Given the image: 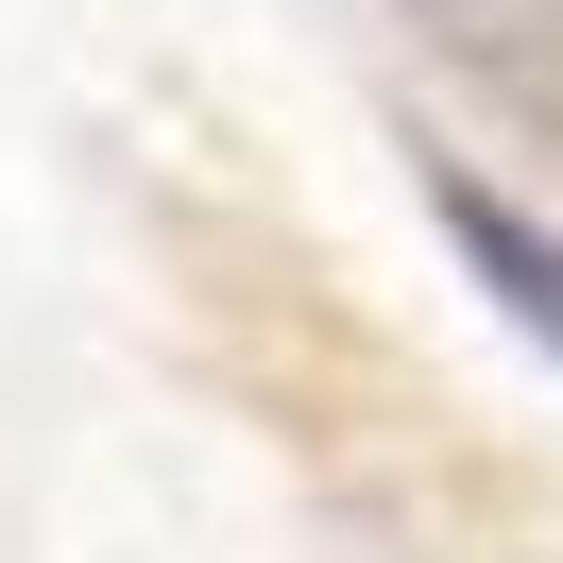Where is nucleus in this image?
Here are the masks:
<instances>
[{
    "mask_svg": "<svg viewBox=\"0 0 563 563\" xmlns=\"http://www.w3.org/2000/svg\"><path fill=\"white\" fill-rule=\"evenodd\" d=\"M444 222H461V256H478V274H495V308H512L529 342L563 358V240H529V222L495 206V188H444Z\"/></svg>",
    "mask_w": 563,
    "mask_h": 563,
    "instance_id": "1",
    "label": "nucleus"
}]
</instances>
